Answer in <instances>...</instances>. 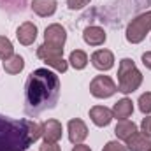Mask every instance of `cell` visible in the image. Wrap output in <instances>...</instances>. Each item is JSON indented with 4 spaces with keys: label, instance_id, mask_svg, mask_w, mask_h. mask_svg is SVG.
<instances>
[{
    "label": "cell",
    "instance_id": "1",
    "mask_svg": "<svg viewBox=\"0 0 151 151\" xmlns=\"http://www.w3.org/2000/svg\"><path fill=\"white\" fill-rule=\"evenodd\" d=\"M60 77L49 69H35L25 84V113L39 116L47 109H55L60 99Z\"/></svg>",
    "mask_w": 151,
    "mask_h": 151
},
{
    "label": "cell",
    "instance_id": "2",
    "mask_svg": "<svg viewBox=\"0 0 151 151\" xmlns=\"http://www.w3.org/2000/svg\"><path fill=\"white\" fill-rule=\"evenodd\" d=\"M32 142L28 119H12L0 114V151H27Z\"/></svg>",
    "mask_w": 151,
    "mask_h": 151
},
{
    "label": "cell",
    "instance_id": "3",
    "mask_svg": "<svg viewBox=\"0 0 151 151\" xmlns=\"http://www.w3.org/2000/svg\"><path fill=\"white\" fill-rule=\"evenodd\" d=\"M142 84V74L130 58H123L118 67V91L134 93Z\"/></svg>",
    "mask_w": 151,
    "mask_h": 151
},
{
    "label": "cell",
    "instance_id": "4",
    "mask_svg": "<svg viewBox=\"0 0 151 151\" xmlns=\"http://www.w3.org/2000/svg\"><path fill=\"white\" fill-rule=\"evenodd\" d=\"M150 30H151V11H148V12L139 14L137 18H134L128 23L125 35H127V40L130 44H139V42L144 40L146 34Z\"/></svg>",
    "mask_w": 151,
    "mask_h": 151
},
{
    "label": "cell",
    "instance_id": "5",
    "mask_svg": "<svg viewBox=\"0 0 151 151\" xmlns=\"http://www.w3.org/2000/svg\"><path fill=\"white\" fill-rule=\"evenodd\" d=\"M37 56L49 67H53L58 72H65L69 69V63L63 60V47H55L49 44H42L37 47Z\"/></svg>",
    "mask_w": 151,
    "mask_h": 151
},
{
    "label": "cell",
    "instance_id": "6",
    "mask_svg": "<svg viewBox=\"0 0 151 151\" xmlns=\"http://www.w3.org/2000/svg\"><path fill=\"white\" fill-rule=\"evenodd\" d=\"M118 91V86L109 76H95L90 83V93L95 99H109Z\"/></svg>",
    "mask_w": 151,
    "mask_h": 151
},
{
    "label": "cell",
    "instance_id": "7",
    "mask_svg": "<svg viewBox=\"0 0 151 151\" xmlns=\"http://www.w3.org/2000/svg\"><path fill=\"white\" fill-rule=\"evenodd\" d=\"M62 134H63V128L58 119H46L42 123L44 144H58V141L62 139Z\"/></svg>",
    "mask_w": 151,
    "mask_h": 151
},
{
    "label": "cell",
    "instance_id": "8",
    "mask_svg": "<svg viewBox=\"0 0 151 151\" xmlns=\"http://www.w3.org/2000/svg\"><path fill=\"white\" fill-rule=\"evenodd\" d=\"M65 40H67V32L62 25L53 23L46 28V32H44V42L46 44L55 46V47H63Z\"/></svg>",
    "mask_w": 151,
    "mask_h": 151
},
{
    "label": "cell",
    "instance_id": "9",
    "mask_svg": "<svg viewBox=\"0 0 151 151\" xmlns=\"http://www.w3.org/2000/svg\"><path fill=\"white\" fill-rule=\"evenodd\" d=\"M91 65L97 70H111L114 67V55L109 49H99L91 55Z\"/></svg>",
    "mask_w": 151,
    "mask_h": 151
},
{
    "label": "cell",
    "instance_id": "10",
    "mask_svg": "<svg viewBox=\"0 0 151 151\" xmlns=\"http://www.w3.org/2000/svg\"><path fill=\"white\" fill-rule=\"evenodd\" d=\"M88 137V127L83 119L74 118L69 121V139L72 144H81Z\"/></svg>",
    "mask_w": 151,
    "mask_h": 151
},
{
    "label": "cell",
    "instance_id": "11",
    "mask_svg": "<svg viewBox=\"0 0 151 151\" xmlns=\"http://www.w3.org/2000/svg\"><path fill=\"white\" fill-rule=\"evenodd\" d=\"M16 37L19 40V44L30 46V44H34V40L37 39V27H35L32 21H25V23H21V25L18 27Z\"/></svg>",
    "mask_w": 151,
    "mask_h": 151
},
{
    "label": "cell",
    "instance_id": "12",
    "mask_svg": "<svg viewBox=\"0 0 151 151\" xmlns=\"http://www.w3.org/2000/svg\"><path fill=\"white\" fill-rule=\"evenodd\" d=\"M127 150L128 151H150L151 150V139L144 135L142 132H135L127 139Z\"/></svg>",
    "mask_w": 151,
    "mask_h": 151
},
{
    "label": "cell",
    "instance_id": "13",
    "mask_svg": "<svg viewBox=\"0 0 151 151\" xmlns=\"http://www.w3.org/2000/svg\"><path fill=\"white\" fill-rule=\"evenodd\" d=\"M90 118L97 127H107L113 121V111L106 106H95L90 109Z\"/></svg>",
    "mask_w": 151,
    "mask_h": 151
},
{
    "label": "cell",
    "instance_id": "14",
    "mask_svg": "<svg viewBox=\"0 0 151 151\" xmlns=\"http://www.w3.org/2000/svg\"><path fill=\"white\" fill-rule=\"evenodd\" d=\"M83 39H84V42L86 44H90V46H102L104 42H106V32H104V28H100V27H88V28H84V32H83Z\"/></svg>",
    "mask_w": 151,
    "mask_h": 151
},
{
    "label": "cell",
    "instance_id": "15",
    "mask_svg": "<svg viewBox=\"0 0 151 151\" xmlns=\"http://www.w3.org/2000/svg\"><path fill=\"white\" fill-rule=\"evenodd\" d=\"M30 7L40 18H47V16H53L56 12V2L55 0H34Z\"/></svg>",
    "mask_w": 151,
    "mask_h": 151
},
{
    "label": "cell",
    "instance_id": "16",
    "mask_svg": "<svg viewBox=\"0 0 151 151\" xmlns=\"http://www.w3.org/2000/svg\"><path fill=\"white\" fill-rule=\"evenodd\" d=\"M134 113V102L130 100V99H121V100H118L116 104H114L113 107V118L116 119H128L130 116Z\"/></svg>",
    "mask_w": 151,
    "mask_h": 151
},
{
    "label": "cell",
    "instance_id": "17",
    "mask_svg": "<svg viewBox=\"0 0 151 151\" xmlns=\"http://www.w3.org/2000/svg\"><path fill=\"white\" fill-rule=\"evenodd\" d=\"M137 132V125L134 123V121H128V119H121L118 125H116V128H114V134H116V137L118 139H123V141H127L132 134H135Z\"/></svg>",
    "mask_w": 151,
    "mask_h": 151
},
{
    "label": "cell",
    "instance_id": "18",
    "mask_svg": "<svg viewBox=\"0 0 151 151\" xmlns=\"http://www.w3.org/2000/svg\"><path fill=\"white\" fill-rule=\"evenodd\" d=\"M23 67H25V60H23V56H19V55H12L11 58H7V60H4V70L7 72V74H19L21 70H23Z\"/></svg>",
    "mask_w": 151,
    "mask_h": 151
},
{
    "label": "cell",
    "instance_id": "19",
    "mask_svg": "<svg viewBox=\"0 0 151 151\" xmlns=\"http://www.w3.org/2000/svg\"><path fill=\"white\" fill-rule=\"evenodd\" d=\"M69 62H70V65L74 67L76 70H83L88 65V55L84 51H81V49H76V51L70 53Z\"/></svg>",
    "mask_w": 151,
    "mask_h": 151
},
{
    "label": "cell",
    "instance_id": "20",
    "mask_svg": "<svg viewBox=\"0 0 151 151\" xmlns=\"http://www.w3.org/2000/svg\"><path fill=\"white\" fill-rule=\"evenodd\" d=\"M0 7L9 12H21L27 7V0H0Z\"/></svg>",
    "mask_w": 151,
    "mask_h": 151
},
{
    "label": "cell",
    "instance_id": "21",
    "mask_svg": "<svg viewBox=\"0 0 151 151\" xmlns=\"http://www.w3.org/2000/svg\"><path fill=\"white\" fill-rule=\"evenodd\" d=\"M14 55V46L7 37L0 35V60H7Z\"/></svg>",
    "mask_w": 151,
    "mask_h": 151
},
{
    "label": "cell",
    "instance_id": "22",
    "mask_svg": "<svg viewBox=\"0 0 151 151\" xmlns=\"http://www.w3.org/2000/svg\"><path fill=\"white\" fill-rule=\"evenodd\" d=\"M139 109L142 114H150L151 113V91H146L139 97Z\"/></svg>",
    "mask_w": 151,
    "mask_h": 151
},
{
    "label": "cell",
    "instance_id": "23",
    "mask_svg": "<svg viewBox=\"0 0 151 151\" xmlns=\"http://www.w3.org/2000/svg\"><path fill=\"white\" fill-rule=\"evenodd\" d=\"M102 151H128V150H127V146L121 144L119 141H109V142L104 146Z\"/></svg>",
    "mask_w": 151,
    "mask_h": 151
},
{
    "label": "cell",
    "instance_id": "24",
    "mask_svg": "<svg viewBox=\"0 0 151 151\" xmlns=\"http://www.w3.org/2000/svg\"><path fill=\"white\" fill-rule=\"evenodd\" d=\"M90 2H91V0H67V5H69L70 11H79V9H83V7H86Z\"/></svg>",
    "mask_w": 151,
    "mask_h": 151
},
{
    "label": "cell",
    "instance_id": "25",
    "mask_svg": "<svg viewBox=\"0 0 151 151\" xmlns=\"http://www.w3.org/2000/svg\"><path fill=\"white\" fill-rule=\"evenodd\" d=\"M141 128H142V134H144V135H148V137L151 139V116H146V118L142 119Z\"/></svg>",
    "mask_w": 151,
    "mask_h": 151
},
{
    "label": "cell",
    "instance_id": "26",
    "mask_svg": "<svg viewBox=\"0 0 151 151\" xmlns=\"http://www.w3.org/2000/svg\"><path fill=\"white\" fill-rule=\"evenodd\" d=\"M40 151H62V148L58 144H42Z\"/></svg>",
    "mask_w": 151,
    "mask_h": 151
},
{
    "label": "cell",
    "instance_id": "27",
    "mask_svg": "<svg viewBox=\"0 0 151 151\" xmlns=\"http://www.w3.org/2000/svg\"><path fill=\"white\" fill-rule=\"evenodd\" d=\"M142 63L146 65V69H150L151 70V51H148V53L142 55Z\"/></svg>",
    "mask_w": 151,
    "mask_h": 151
},
{
    "label": "cell",
    "instance_id": "28",
    "mask_svg": "<svg viewBox=\"0 0 151 151\" xmlns=\"http://www.w3.org/2000/svg\"><path fill=\"white\" fill-rule=\"evenodd\" d=\"M72 151H91L90 150V146H84V144H76Z\"/></svg>",
    "mask_w": 151,
    "mask_h": 151
},
{
    "label": "cell",
    "instance_id": "29",
    "mask_svg": "<svg viewBox=\"0 0 151 151\" xmlns=\"http://www.w3.org/2000/svg\"><path fill=\"white\" fill-rule=\"evenodd\" d=\"M150 151H151V150H150Z\"/></svg>",
    "mask_w": 151,
    "mask_h": 151
}]
</instances>
